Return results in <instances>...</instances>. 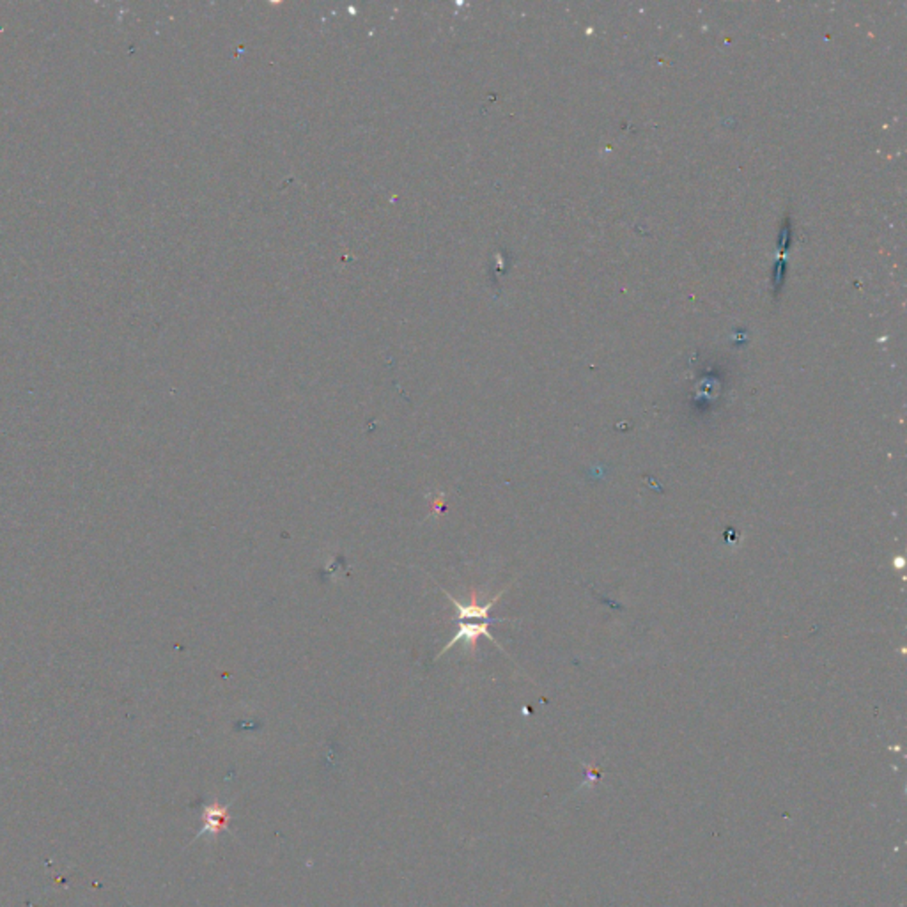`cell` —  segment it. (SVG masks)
Instances as JSON below:
<instances>
[{
  "instance_id": "cell-1",
  "label": "cell",
  "mask_w": 907,
  "mask_h": 907,
  "mask_svg": "<svg viewBox=\"0 0 907 907\" xmlns=\"http://www.w3.org/2000/svg\"><path fill=\"white\" fill-rule=\"evenodd\" d=\"M458 622H459V625H458V631H456L454 638H452V640H450V642H449V643L441 649V652L436 656L438 660H440L443 654H447L450 649H454L458 643H461V642H465L468 647H472V649H474V647H476L474 643H477L478 636H486V638H489L495 645H498V642L495 640V636L489 633V622L491 621ZM498 647H500V645H498ZM500 649H502V647H500Z\"/></svg>"
},
{
  "instance_id": "cell-2",
  "label": "cell",
  "mask_w": 907,
  "mask_h": 907,
  "mask_svg": "<svg viewBox=\"0 0 907 907\" xmlns=\"http://www.w3.org/2000/svg\"><path fill=\"white\" fill-rule=\"evenodd\" d=\"M227 826H229L227 807H224L220 803H213V805L204 807V810H202V829L199 835H204V833L217 835V833L224 831Z\"/></svg>"
}]
</instances>
